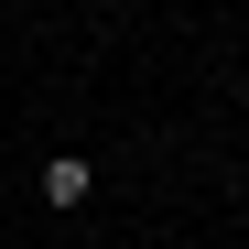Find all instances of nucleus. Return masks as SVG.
<instances>
[{
    "mask_svg": "<svg viewBox=\"0 0 249 249\" xmlns=\"http://www.w3.org/2000/svg\"><path fill=\"white\" fill-rule=\"evenodd\" d=\"M33 184H44V206L65 217V206H87V184H98V162H87V152H44V174H33Z\"/></svg>",
    "mask_w": 249,
    "mask_h": 249,
    "instance_id": "obj_1",
    "label": "nucleus"
}]
</instances>
